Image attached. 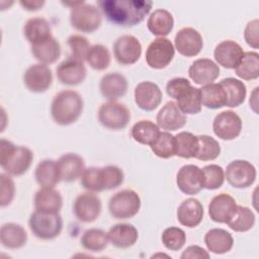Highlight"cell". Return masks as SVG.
<instances>
[{
	"instance_id": "obj_24",
	"label": "cell",
	"mask_w": 259,
	"mask_h": 259,
	"mask_svg": "<svg viewBox=\"0 0 259 259\" xmlns=\"http://www.w3.org/2000/svg\"><path fill=\"white\" fill-rule=\"evenodd\" d=\"M203 206L196 198L183 200L177 208V220L187 228L197 227L203 219Z\"/></svg>"
},
{
	"instance_id": "obj_43",
	"label": "cell",
	"mask_w": 259,
	"mask_h": 259,
	"mask_svg": "<svg viewBox=\"0 0 259 259\" xmlns=\"http://www.w3.org/2000/svg\"><path fill=\"white\" fill-rule=\"evenodd\" d=\"M198 138V151L195 156L200 161L215 160L221 154V146L219 142L210 136L200 135Z\"/></svg>"
},
{
	"instance_id": "obj_15",
	"label": "cell",
	"mask_w": 259,
	"mask_h": 259,
	"mask_svg": "<svg viewBox=\"0 0 259 259\" xmlns=\"http://www.w3.org/2000/svg\"><path fill=\"white\" fill-rule=\"evenodd\" d=\"M163 94L159 86L151 81L139 83L135 88V101L145 111L155 110L162 102Z\"/></svg>"
},
{
	"instance_id": "obj_29",
	"label": "cell",
	"mask_w": 259,
	"mask_h": 259,
	"mask_svg": "<svg viewBox=\"0 0 259 259\" xmlns=\"http://www.w3.org/2000/svg\"><path fill=\"white\" fill-rule=\"evenodd\" d=\"M148 29L159 37L168 35L174 26L172 14L166 9H156L152 12L147 21Z\"/></svg>"
},
{
	"instance_id": "obj_30",
	"label": "cell",
	"mask_w": 259,
	"mask_h": 259,
	"mask_svg": "<svg viewBox=\"0 0 259 259\" xmlns=\"http://www.w3.org/2000/svg\"><path fill=\"white\" fill-rule=\"evenodd\" d=\"M37 184L41 187H54L61 180L58 162L52 159L40 161L34 171Z\"/></svg>"
},
{
	"instance_id": "obj_19",
	"label": "cell",
	"mask_w": 259,
	"mask_h": 259,
	"mask_svg": "<svg viewBox=\"0 0 259 259\" xmlns=\"http://www.w3.org/2000/svg\"><path fill=\"white\" fill-rule=\"evenodd\" d=\"M244 55V51L242 47L231 39L223 40L218 44L213 57L219 65L227 69H235L241 62Z\"/></svg>"
},
{
	"instance_id": "obj_40",
	"label": "cell",
	"mask_w": 259,
	"mask_h": 259,
	"mask_svg": "<svg viewBox=\"0 0 259 259\" xmlns=\"http://www.w3.org/2000/svg\"><path fill=\"white\" fill-rule=\"evenodd\" d=\"M255 224V214L247 206L238 205L236 212L231 218V220L227 223L230 229L235 232L244 233L248 232L254 227Z\"/></svg>"
},
{
	"instance_id": "obj_22",
	"label": "cell",
	"mask_w": 259,
	"mask_h": 259,
	"mask_svg": "<svg viewBox=\"0 0 259 259\" xmlns=\"http://www.w3.org/2000/svg\"><path fill=\"white\" fill-rule=\"evenodd\" d=\"M127 80L126 78L117 72L105 74L99 84V89L102 96L109 101H115L116 99L123 96L127 91Z\"/></svg>"
},
{
	"instance_id": "obj_11",
	"label": "cell",
	"mask_w": 259,
	"mask_h": 259,
	"mask_svg": "<svg viewBox=\"0 0 259 259\" xmlns=\"http://www.w3.org/2000/svg\"><path fill=\"white\" fill-rule=\"evenodd\" d=\"M102 203L100 198L92 192L79 194L73 203V212L78 221L92 223L101 213Z\"/></svg>"
},
{
	"instance_id": "obj_13",
	"label": "cell",
	"mask_w": 259,
	"mask_h": 259,
	"mask_svg": "<svg viewBox=\"0 0 259 259\" xmlns=\"http://www.w3.org/2000/svg\"><path fill=\"white\" fill-rule=\"evenodd\" d=\"M23 83L26 88L34 93L47 91L53 83L52 70L45 64L29 66L23 74Z\"/></svg>"
},
{
	"instance_id": "obj_12",
	"label": "cell",
	"mask_w": 259,
	"mask_h": 259,
	"mask_svg": "<svg viewBox=\"0 0 259 259\" xmlns=\"http://www.w3.org/2000/svg\"><path fill=\"white\" fill-rule=\"evenodd\" d=\"M113 54L115 60L120 65H133L140 60L142 45L136 36L124 34L114 41Z\"/></svg>"
},
{
	"instance_id": "obj_6",
	"label": "cell",
	"mask_w": 259,
	"mask_h": 259,
	"mask_svg": "<svg viewBox=\"0 0 259 259\" xmlns=\"http://www.w3.org/2000/svg\"><path fill=\"white\" fill-rule=\"evenodd\" d=\"M140 208V195L133 189L120 190L113 194L108 201L110 214L118 220H126L135 217Z\"/></svg>"
},
{
	"instance_id": "obj_23",
	"label": "cell",
	"mask_w": 259,
	"mask_h": 259,
	"mask_svg": "<svg viewBox=\"0 0 259 259\" xmlns=\"http://www.w3.org/2000/svg\"><path fill=\"white\" fill-rule=\"evenodd\" d=\"M58 162L61 180L72 182L80 178L85 170V162L81 156L76 153H67L62 155Z\"/></svg>"
},
{
	"instance_id": "obj_52",
	"label": "cell",
	"mask_w": 259,
	"mask_h": 259,
	"mask_svg": "<svg viewBox=\"0 0 259 259\" xmlns=\"http://www.w3.org/2000/svg\"><path fill=\"white\" fill-rule=\"evenodd\" d=\"M181 259H203V258H209V254L207 251H205L203 248L197 246V245H191L187 247L180 256Z\"/></svg>"
},
{
	"instance_id": "obj_26",
	"label": "cell",
	"mask_w": 259,
	"mask_h": 259,
	"mask_svg": "<svg viewBox=\"0 0 259 259\" xmlns=\"http://www.w3.org/2000/svg\"><path fill=\"white\" fill-rule=\"evenodd\" d=\"M204 244L208 251L221 255L231 251L234 246V239L226 230L214 228L204 235Z\"/></svg>"
},
{
	"instance_id": "obj_18",
	"label": "cell",
	"mask_w": 259,
	"mask_h": 259,
	"mask_svg": "<svg viewBox=\"0 0 259 259\" xmlns=\"http://www.w3.org/2000/svg\"><path fill=\"white\" fill-rule=\"evenodd\" d=\"M238 204L228 193H220L212 197L208 204V214L214 223L227 224L234 215Z\"/></svg>"
},
{
	"instance_id": "obj_45",
	"label": "cell",
	"mask_w": 259,
	"mask_h": 259,
	"mask_svg": "<svg viewBox=\"0 0 259 259\" xmlns=\"http://www.w3.org/2000/svg\"><path fill=\"white\" fill-rule=\"evenodd\" d=\"M161 240L168 250L178 251L186 243V234L178 227H169L163 231Z\"/></svg>"
},
{
	"instance_id": "obj_25",
	"label": "cell",
	"mask_w": 259,
	"mask_h": 259,
	"mask_svg": "<svg viewBox=\"0 0 259 259\" xmlns=\"http://www.w3.org/2000/svg\"><path fill=\"white\" fill-rule=\"evenodd\" d=\"M111 245L119 249H127L135 245L139 238V232L132 224H116L112 226L108 233Z\"/></svg>"
},
{
	"instance_id": "obj_53",
	"label": "cell",
	"mask_w": 259,
	"mask_h": 259,
	"mask_svg": "<svg viewBox=\"0 0 259 259\" xmlns=\"http://www.w3.org/2000/svg\"><path fill=\"white\" fill-rule=\"evenodd\" d=\"M44 0H21L19 4L23 7V9L27 11H35L40 9L45 5Z\"/></svg>"
},
{
	"instance_id": "obj_33",
	"label": "cell",
	"mask_w": 259,
	"mask_h": 259,
	"mask_svg": "<svg viewBox=\"0 0 259 259\" xmlns=\"http://www.w3.org/2000/svg\"><path fill=\"white\" fill-rule=\"evenodd\" d=\"M224 88L227 96V104L229 107H238L241 105L246 98L247 89L246 85L241 81L233 77L225 78L220 82Z\"/></svg>"
},
{
	"instance_id": "obj_37",
	"label": "cell",
	"mask_w": 259,
	"mask_h": 259,
	"mask_svg": "<svg viewBox=\"0 0 259 259\" xmlns=\"http://www.w3.org/2000/svg\"><path fill=\"white\" fill-rule=\"evenodd\" d=\"M160 134L159 126L151 120H140L132 127L133 139L142 145H151Z\"/></svg>"
},
{
	"instance_id": "obj_44",
	"label": "cell",
	"mask_w": 259,
	"mask_h": 259,
	"mask_svg": "<svg viewBox=\"0 0 259 259\" xmlns=\"http://www.w3.org/2000/svg\"><path fill=\"white\" fill-rule=\"evenodd\" d=\"M201 171L203 188L208 190H214L220 188L224 184L225 172L221 166L217 164L206 165L201 169Z\"/></svg>"
},
{
	"instance_id": "obj_2",
	"label": "cell",
	"mask_w": 259,
	"mask_h": 259,
	"mask_svg": "<svg viewBox=\"0 0 259 259\" xmlns=\"http://www.w3.org/2000/svg\"><path fill=\"white\" fill-rule=\"evenodd\" d=\"M83 99L74 90H63L57 93L51 103L53 120L60 125L74 123L83 111Z\"/></svg>"
},
{
	"instance_id": "obj_35",
	"label": "cell",
	"mask_w": 259,
	"mask_h": 259,
	"mask_svg": "<svg viewBox=\"0 0 259 259\" xmlns=\"http://www.w3.org/2000/svg\"><path fill=\"white\" fill-rule=\"evenodd\" d=\"M198 151V138L189 132H181L175 136V156L195 158Z\"/></svg>"
},
{
	"instance_id": "obj_10",
	"label": "cell",
	"mask_w": 259,
	"mask_h": 259,
	"mask_svg": "<svg viewBox=\"0 0 259 259\" xmlns=\"http://www.w3.org/2000/svg\"><path fill=\"white\" fill-rule=\"evenodd\" d=\"M242 130L241 117L232 110L222 111L215 115L212 121L214 135L224 141H231L238 138Z\"/></svg>"
},
{
	"instance_id": "obj_28",
	"label": "cell",
	"mask_w": 259,
	"mask_h": 259,
	"mask_svg": "<svg viewBox=\"0 0 259 259\" xmlns=\"http://www.w3.org/2000/svg\"><path fill=\"white\" fill-rule=\"evenodd\" d=\"M0 241L2 246L7 249H19L26 244L27 233L18 224L6 223L0 229Z\"/></svg>"
},
{
	"instance_id": "obj_39",
	"label": "cell",
	"mask_w": 259,
	"mask_h": 259,
	"mask_svg": "<svg viewBox=\"0 0 259 259\" xmlns=\"http://www.w3.org/2000/svg\"><path fill=\"white\" fill-rule=\"evenodd\" d=\"M176 100L178 107L184 114H196L201 110L199 88L190 86Z\"/></svg>"
},
{
	"instance_id": "obj_9",
	"label": "cell",
	"mask_w": 259,
	"mask_h": 259,
	"mask_svg": "<svg viewBox=\"0 0 259 259\" xmlns=\"http://www.w3.org/2000/svg\"><path fill=\"white\" fill-rule=\"evenodd\" d=\"M175 55V48L170 39L158 37L154 39L147 49L146 62L152 69L166 68Z\"/></svg>"
},
{
	"instance_id": "obj_42",
	"label": "cell",
	"mask_w": 259,
	"mask_h": 259,
	"mask_svg": "<svg viewBox=\"0 0 259 259\" xmlns=\"http://www.w3.org/2000/svg\"><path fill=\"white\" fill-rule=\"evenodd\" d=\"M153 153L162 159H169L175 156V136L169 132H160L158 138L150 145Z\"/></svg>"
},
{
	"instance_id": "obj_16",
	"label": "cell",
	"mask_w": 259,
	"mask_h": 259,
	"mask_svg": "<svg viewBox=\"0 0 259 259\" xmlns=\"http://www.w3.org/2000/svg\"><path fill=\"white\" fill-rule=\"evenodd\" d=\"M176 183L183 193L188 195L197 194L203 188L201 169L193 164L182 166L177 172Z\"/></svg>"
},
{
	"instance_id": "obj_27",
	"label": "cell",
	"mask_w": 259,
	"mask_h": 259,
	"mask_svg": "<svg viewBox=\"0 0 259 259\" xmlns=\"http://www.w3.org/2000/svg\"><path fill=\"white\" fill-rule=\"evenodd\" d=\"M31 54L40 64L50 65L57 62L60 58L61 46L54 36H51L45 40L31 45Z\"/></svg>"
},
{
	"instance_id": "obj_7",
	"label": "cell",
	"mask_w": 259,
	"mask_h": 259,
	"mask_svg": "<svg viewBox=\"0 0 259 259\" xmlns=\"http://www.w3.org/2000/svg\"><path fill=\"white\" fill-rule=\"evenodd\" d=\"M131 119V112L127 107L115 101H108L101 104L98 109V120L106 128L122 130Z\"/></svg>"
},
{
	"instance_id": "obj_17",
	"label": "cell",
	"mask_w": 259,
	"mask_h": 259,
	"mask_svg": "<svg viewBox=\"0 0 259 259\" xmlns=\"http://www.w3.org/2000/svg\"><path fill=\"white\" fill-rule=\"evenodd\" d=\"M87 75V70L82 61L69 57L57 67V77L59 81L68 86H76L82 83Z\"/></svg>"
},
{
	"instance_id": "obj_54",
	"label": "cell",
	"mask_w": 259,
	"mask_h": 259,
	"mask_svg": "<svg viewBox=\"0 0 259 259\" xmlns=\"http://www.w3.org/2000/svg\"><path fill=\"white\" fill-rule=\"evenodd\" d=\"M257 96H258V87H256L254 89V91L252 92L251 97H250V106L252 107V109L256 113H258V109H257V107H258V102H257L258 98H257Z\"/></svg>"
},
{
	"instance_id": "obj_20",
	"label": "cell",
	"mask_w": 259,
	"mask_h": 259,
	"mask_svg": "<svg viewBox=\"0 0 259 259\" xmlns=\"http://www.w3.org/2000/svg\"><path fill=\"white\" fill-rule=\"evenodd\" d=\"M188 76L195 84L207 85L220 76V67L210 59H197L189 67Z\"/></svg>"
},
{
	"instance_id": "obj_31",
	"label": "cell",
	"mask_w": 259,
	"mask_h": 259,
	"mask_svg": "<svg viewBox=\"0 0 259 259\" xmlns=\"http://www.w3.org/2000/svg\"><path fill=\"white\" fill-rule=\"evenodd\" d=\"M62 205L63 197L54 187H41L34 195V206L37 210L59 212Z\"/></svg>"
},
{
	"instance_id": "obj_3",
	"label": "cell",
	"mask_w": 259,
	"mask_h": 259,
	"mask_svg": "<svg viewBox=\"0 0 259 259\" xmlns=\"http://www.w3.org/2000/svg\"><path fill=\"white\" fill-rule=\"evenodd\" d=\"M33 153L24 146H15L8 140L0 141V165L5 172L13 176L24 174L30 167Z\"/></svg>"
},
{
	"instance_id": "obj_8",
	"label": "cell",
	"mask_w": 259,
	"mask_h": 259,
	"mask_svg": "<svg viewBox=\"0 0 259 259\" xmlns=\"http://www.w3.org/2000/svg\"><path fill=\"white\" fill-rule=\"evenodd\" d=\"M255 166L246 160H234L226 169L225 178L235 188H247L256 180Z\"/></svg>"
},
{
	"instance_id": "obj_51",
	"label": "cell",
	"mask_w": 259,
	"mask_h": 259,
	"mask_svg": "<svg viewBox=\"0 0 259 259\" xmlns=\"http://www.w3.org/2000/svg\"><path fill=\"white\" fill-rule=\"evenodd\" d=\"M258 19H253L249 21L244 30V37L248 46L258 49L259 48V34H258Z\"/></svg>"
},
{
	"instance_id": "obj_49",
	"label": "cell",
	"mask_w": 259,
	"mask_h": 259,
	"mask_svg": "<svg viewBox=\"0 0 259 259\" xmlns=\"http://www.w3.org/2000/svg\"><path fill=\"white\" fill-rule=\"evenodd\" d=\"M0 182H1V197L0 204L2 207L7 206L11 203L15 194V186L12 178L4 173L0 174Z\"/></svg>"
},
{
	"instance_id": "obj_46",
	"label": "cell",
	"mask_w": 259,
	"mask_h": 259,
	"mask_svg": "<svg viewBox=\"0 0 259 259\" xmlns=\"http://www.w3.org/2000/svg\"><path fill=\"white\" fill-rule=\"evenodd\" d=\"M102 175V185L103 190H111L117 188L122 184L124 179V174L122 170L114 165H107L101 167Z\"/></svg>"
},
{
	"instance_id": "obj_50",
	"label": "cell",
	"mask_w": 259,
	"mask_h": 259,
	"mask_svg": "<svg viewBox=\"0 0 259 259\" xmlns=\"http://www.w3.org/2000/svg\"><path fill=\"white\" fill-rule=\"evenodd\" d=\"M190 86H191V84L186 78L177 77V78H173L167 82L166 92L170 97L177 99Z\"/></svg>"
},
{
	"instance_id": "obj_14",
	"label": "cell",
	"mask_w": 259,
	"mask_h": 259,
	"mask_svg": "<svg viewBox=\"0 0 259 259\" xmlns=\"http://www.w3.org/2000/svg\"><path fill=\"white\" fill-rule=\"evenodd\" d=\"M174 44L177 52L187 58L197 56L203 47L201 34L193 27L181 28L175 35Z\"/></svg>"
},
{
	"instance_id": "obj_48",
	"label": "cell",
	"mask_w": 259,
	"mask_h": 259,
	"mask_svg": "<svg viewBox=\"0 0 259 259\" xmlns=\"http://www.w3.org/2000/svg\"><path fill=\"white\" fill-rule=\"evenodd\" d=\"M67 44L71 50V57L82 62L86 60L91 46L85 36L80 34H73L68 37Z\"/></svg>"
},
{
	"instance_id": "obj_21",
	"label": "cell",
	"mask_w": 259,
	"mask_h": 259,
	"mask_svg": "<svg viewBox=\"0 0 259 259\" xmlns=\"http://www.w3.org/2000/svg\"><path fill=\"white\" fill-rule=\"evenodd\" d=\"M156 119L158 126L166 132L177 131L183 127L187 121L186 115L174 101H168L159 110Z\"/></svg>"
},
{
	"instance_id": "obj_5",
	"label": "cell",
	"mask_w": 259,
	"mask_h": 259,
	"mask_svg": "<svg viewBox=\"0 0 259 259\" xmlns=\"http://www.w3.org/2000/svg\"><path fill=\"white\" fill-rule=\"evenodd\" d=\"M70 23L78 31L92 33L102 23V15L97 7L80 1L70 11Z\"/></svg>"
},
{
	"instance_id": "obj_32",
	"label": "cell",
	"mask_w": 259,
	"mask_h": 259,
	"mask_svg": "<svg viewBox=\"0 0 259 259\" xmlns=\"http://www.w3.org/2000/svg\"><path fill=\"white\" fill-rule=\"evenodd\" d=\"M23 33L31 45L53 36L49 21L42 17L29 18L24 24Z\"/></svg>"
},
{
	"instance_id": "obj_41",
	"label": "cell",
	"mask_w": 259,
	"mask_h": 259,
	"mask_svg": "<svg viewBox=\"0 0 259 259\" xmlns=\"http://www.w3.org/2000/svg\"><path fill=\"white\" fill-rule=\"evenodd\" d=\"M86 62L92 69L96 71H103L110 65V53L108 49L103 45H93L89 49Z\"/></svg>"
},
{
	"instance_id": "obj_4",
	"label": "cell",
	"mask_w": 259,
	"mask_h": 259,
	"mask_svg": "<svg viewBox=\"0 0 259 259\" xmlns=\"http://www.w3.org/2000/svg\"><path fill=\"white\" fill-rule=\"evenodd\" d=\"M32 234L40 240H52L58 237L63 229V220L59 212L35 210L28 221Z\"/></svg>"
},
{
	"instance_id": "obj_34",
	"label": "cell",
	"mask_w": 259,
	"mask_h": 259,
	"mask_svg": "<svg viewBox=\"0 0 259 259\" xmlns=\"http://www.w3.org/2000/svg\"><path fill=\"white\" fill-rule=\"evenodd\" d=\"M201 104L210 109H218L226 106L227 96L220 83H210L199 88Z\"/></svg>"
},
{
	"instance_id": "obj_38",
	"label": "cell",
	"mask_w": 259,
	"mask_h": 259,
	"mask_svg": "<svg viewBox=\"0 0 259 259\" xmlns=\"http://www.w3.org/2000/svg\"><path fill=\"white\" fill-rule=\"evenodd\" d=\"M108 242L107 233L100 229L86 230L80 240L82 247L91 252H101L107 247Z\"/></svg>"
},
{
	"instance_id": "obj_1",
	"label": "cell",
	"mask_w": 259,
	"mask_h": 259,
	"mask_svg": "<svg viewBox=\"0 0 259 259\" xmlns=\"http://www.w3.org/2000/svg\"><path fill=\"white\" fill-rule=\"evenodd\" d=\"M97 5L108 21L118 26H135L141 23L152 9L149 0H99Z\"/></svg>"
},
{
	"instance_id": "obj_36",
	"label": "cell",
	"mask_w": 259,
	"mask_h": 259,
	"mask_svg": "<svg viewBox=\"0 0 259 259\" xmlns=\"http://www.w3.org/2000/svg\"><path fill=\"white\" fill-rule=\"evenodd\" d=\"M236 75L243 80H255L259 77V55L256 52H246L240 64L235 68Z\"/></svg>"
},
{
	"instance_id": "obj_47",
	"label": "cell",
	"mask_w": 259,
	"mask_h": 259,
	"mask_svg": "<svg viewBox=\"0 0 259 259\" xmlns=\"http://www.w3.org/2000/svg\"><path fill=\"white\" fill-rule=\"evenodd\" d=\"M81 185L88 191H103L101 167L86 168L81 176Z\"/></svg>"
}]
</instances>
